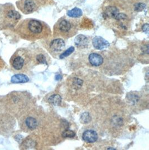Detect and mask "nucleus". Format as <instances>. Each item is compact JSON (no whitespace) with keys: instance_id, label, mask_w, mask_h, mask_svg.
Returning <instances> with one entry per match:
<instances>
[{"instance_id":"obj_1","label":"nucleus","mask_w":149,"mask_h":150,"mask_svg":"<svg viewBox=\"0 0 149 150\" xmlns=\"http://www.w3.org/2000/svg\"><path fill=\"white\" fill-rule=\"evenodd\" d=\"M77 27L73 22L67 19L60 20L55 26V32L63 38H69L76 33Z\"/></svg>"},{"instance_id":"obj_2","label":"nucleus","mask_w":149,"mask_h":150,"mask_svg":"<svg viewBox=\"0 0 149 150\" xmlns=\"http://www.w3.org/2000/svg\"><path fill=\"white\" fill-rule=\"evenodd\" d=\"M29 31L36 36L41 35L44 33V26L40 21L36 20H30L28 25Z\"/></svg>"},{"instance_id":"obj_3","label":"nucleus","mask_w":149,"mask_h":150,"mask_svg":"<svg viewBox=\"0 0 149 150\" xmlns=\"http://www.w3.org/2000/svg\"><path fill=\"white\" fill-rule=\"evenodd\" d=\"M93 45L97 50H103L109 46V43L101 36H96L92 40Z\"/></svg>"},{"instance_id":"obj_4","label":"nucleus","mask_w":149,"mask_h":150,"mask_svg":"<svg viewBox=\"0 0 149 150\" xmlns=\"http://www.w3.org/2000/svg\"><path fill=\"white\" fill-rule=\"evenodd\" d=\"M82 139L88 143H93L97 140V133L93 130H87L83 133Z\"/></svg>"},{"instance_id":"obj_5","label":"nucleus","mask_w":149,"mask_h":150,"mask_svg":"<svg viewBox=\"0 0 149 150\" xmlns=\"http://www.w3.org/2000/svg\"><path fill=\"white\" fill-rule=\"evenodd\" d=\"M65 47V42L61 39H57L52 41L50 44V49L54 52H59Z\"/></svg>"},{"instance_id":"obj_6","label":"nucleus","mask_w":149,"mask_h":150,"mask_svg":"<svg viewBox=\"0 0 149 150\" xmlns=\"http://www.w3.org/2000/svg\"><path fill=\"white\" fill-rule=\"evenodd\" d=\"M89 62L91 65L94 67H98L102 65L103 62V59L101 55L96 54L92 53L89 56Z\"/></svg>"},{"instance_id":"obj_7","label":"nucleus","mask_w":149,"mask_h":150,"mask_svg":"<svg viewBox=\"0 0 149 150\" xmlns=\"http://www.w3.org/2000/svg\"><path fill=\"white\" fill-rule=\"evenodd\" d=\"M75 45L78 47H86L88 44V39L86 36L83 35L77 36L74 40Z\"/></svg>"},{"instance_id":"obj_8","label":"nucleus","mask_w":149,"mask_h":150,"mask_svg":"<svg viewBox=\"0 0 149 150\" xmlns=\"http://www.w3.org/2000/svg\"><path fill=\"white\" fill-rule=\"evenodd\" d=\"M11 81L13 83H25L29 81V78L26 75L19 74L12 76Z\"/></svg>"},{"instance_id":"obj_9","label":"nucleus","mask_w":149,"mask_h":150,"mask_svg":"<svg viewBox=\"0 0 149 150\" xmlns=\"http://www.w3.org/2000/svg\"><path fill=\"white\" fill-rule=\"evenodd\" d=\"M24 65V59L21 57H17L14 59L12 66L16 70L21 69L23 68Z\"/></svg>"},{"instance_id":"obj_10","label":"nucleus","mask_w":149,"mask_h":150,"mask_svg":"<svg viewBox=\"0 0 149 150\" xmlns=\"http://www.w3.org/2000/svg\"><path fill=\"white\" fill-rule=\"evenodd\" d=\"M35 8V4L33 0H26L24 3V9L25 11L30 13L33 11Z\"/></svg>"},{"instance_id":"obj_11","label":"nucleus","mask_w":149,"mask_h":150,"mask_svg":"<svg viewBox=\"0 0 149 150\" xmlns=\"http://www.w3.org/2000/svg\"><path fill=\"white\" fill-rule=\"evenodd\" d=\"M83 14L82 11L79 8H74L72 10H70L67 12V15L72 18H78L80 17Z\"/></svg>"},{"instance_id":"obj_12","label":"nucleus","mask_w":149,"mask_h":150,"mask_svg":"<svg viewBox=\"0 0 149 150\" xmlns=\"http://www.w3.org/2000/svg\"><path fill=\"white\" fill-rule=\"evenodd\" d=\"M48 101L54 105H59L62 102V98L59 94H53L49 97Z\"/></svg>"},{"instance_id":"obj_13","label":"nucleus","mask_w":149,"mask_h":150,"mask_svg":"<svg viewBox=\"0 0 149 150\" xmlns=\"http://www.w3.org/2000/svg\"><path fill=\"white\" fill-rule=\"evenodd\" d=\"M26 125L30 129H34L37 126H38V122L33 117H28L26 120Z\"/></svg>"},{"instance_id":"obj_14","label":"nucleus","mask_w":149,"mask_h":150,"mask_svg":"<svg viewBox=\"0 0 149 150\" xmlns=\"http://www.w3.org/2000/svg\"><path fill=\"white\" fill-rule=\"evenodd\" d=\"M118 13V10H117V8L114 6H111V7H109L108 9L106 10V12L104 13L108 17L109 16V17L115 18V16Z\"/></svg>"},{"instance_id":"obj_15","label":"nucleus","mask_w":149,"mask_h":150,"mask_svg":"<svg viewBox=\"0 0 149 150\" xmlns=\"http://www.w3.org/2000/svg\"><path fill=\"white\" fill-rule=\"evenodd\" d=\"M7 16L10 18L15 20H17L21 18L20 13L14 10H11L9 12V13H7Z\"/></svg>"},{"instance_id":"obj_16","label":"nucleus","mask_w":149,"mask_h":150,"mask_svg":"<svg viewBox=\"0 0 149 150\" xmlns=\"http://www.w3.org/2000/svg\"><path fill=\"white\" fill-rule=\"evenodd\" d=\"M80 120H81L82 123L86 124V123H88L91 121V117L88 113L86 112V113H84L83 114H82V115L81 116V118H80Z\"/></svg>"},{"instance_id":"obj_17","label":"nucleus","mask_w":149,"mask_h":150,"mask_svg":"<svg viewBox=\"0 0 149 150\" xmlns=\"http://www.w3.org/2000/svg\"><path fill=\"white\" fill-rule=\"evenodd\" d=\"M75 136L74 132L69 129H66L62 133V136L64 138H73Z\"/></svg>"},{"instance_id":"obj_18","label":"nucleus","mask_w":149,"mask_h":150,"mask_svg":"<svg viewBox=\"0 0 149 150\" xmlns=\"http://www.w3.org/2000/svg\"><path fill=\"white\" fill-rule=\"evenodd\" d=\"M74 52V47L72 46V47H69V49H68L65 52L59 56V58L60 59H64V58H66L70 55L71 54H72Z\"/></svg>"},{"instance_id":"obj_19","label":"nucleus","mask_w":149,"mask_h":150,"mask_svg":"<svg viewBox=\"0 0 149 150\" xmlns=\"http://www.w3.org/2000/svg\"><path fill=\"white\" fill-rule=\"evenodd\" d=\"M36 60L37 61L41 64H47L46 62V58L45 57V56L43 54H39L37 57H36Z\"/></svg>"},{"instance_id":"obj_20","label":"nucleus","mask_w":149,"mask_h":150,"mask_svg":"<svg viewBox=\"0 0 149 150\" xmlns=\"http://www.w3.org/2000/svg\"><path fill=\"white\" fill-rule=\"evenodd\" d=\"M145 7V5L143 4H138L135 6V10L137 11H140L143 10V8Z\"/></svg>"},{"instance_id":"obj_21","label":"nucleus","mask_w":149,"mask_h":150,"mask_svg":"<svg viewBox=\"0 0 149 150\" xmlns=\"http://www.w3.org/2000/svg\"><path fill=\"white\" fill-rule=\"evenodd\" d=\"M82 83H83V81H82V80L77 79V78H75L74 81V86H79V87H80L82 85Z\"/></svg>"},{"instance_id":"obj_22","label":"nucleus","mask_w":149,"mask_h":150,"mask_svg":"<svg viewBox=\"0 0 149 150\" xmlns=\"http://www.w3.org/2000/svg\"><path fill=\"white\" fill-rule=\"evenodd\" d=\"M142 29H143L144 33H145L146 34H148L149 33V24L146 23V24L143 25Z\"/></svg>"},{"instance_id":"obj_23","label":"nucleus","mask_w":149,"mask_h":150,"mask_svg":"<svg viewBox=\"0 0 149 150\" xmlns=\"http://www.w3.org/2000/svg\"><path fill=\"white\" fill-rule=\"evenodd\" d=\"M62 76L60 75H56L55 76V79L57 81H60V79H62Z\"/></svg>"},{"instance_id":"obj_24","label":"nucleus","mask_w":149,"mask_h":150,"mask_svg":"<svg viewBox=\"0 0 149 150\" xmlns=\"http://www.w3.org/2000/svg\"><path fill=\"white\" fill-rule=\"evenodd\" d=\"M108 150H116V149H114V148H109Z\"/></svg>"}]
</instances>
